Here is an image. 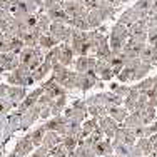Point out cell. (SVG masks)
<instances>
[{"label":"cell","instance_id":"obj_51","mask_svg":"<svg viewBox=\"0 0 157 157\" xmlns=\"http://www.w3.org/2000/svg\"><path fill=\"white\" fill-rule=\"evenodd\" d=\"M78 2H80L85 9H89V10L97 9V7H99V0H78Z\"/></svg>","mask_w":157,"mask_h":157},{"label":"cell","instance_id":"obj_58","mask_svg":"<svg viewBox=\"0 0 157 157\" xmlns=\"http://www.w3.org/2000/svg\"><path fill=\"white\" fill-rule=\"evenodd\" d=\"M9 157H17V155H15V154H10V155H9Z\"/></svg>","mask_w":157,"mask_h":157},{"label":"cell","instance_id":"obj_39","mask_svg":"<svg viewBox=\"0 0 157 157\" xmlns=\"http://www.w3.org/2000/svg\"><path fill=\"white\" fill-rule=\"evenodd\" d=\"M63 105H65V95H60V97H57V99H54L50 104V114L55 115V117L60 115Z\"/></svg>","mask_w":157,"mask_h":157},{"label":"cell","instance_id":"obj_6","mask_svg":"<svg viewBox=\"0 0 157 157\" xmlns=\"http://www.w3.org/2000/svg\"><path fill=\"white\" fill-rule=\"evenodd\" d=\"M72 30L74 29L67 24H62V22H52L50 29H48V33L57 40L59 44H69L70 37H72Z\"/></svg>","mask_w":157,"mask_h":157},{"label":"cell","instance_id":"obj_25","mask_svg":"<svg viewBox=\"0 0 157 157\" xmlns=\"http://www.w3.org/2000/svg\"><path fill=\"white\" fill-rule=\"evenodd\" d=\"M107 115H110L115 122H124L125 117L129 115V110L125 107H121V105H112V107H107Z\"/></svg>","mask_w":157,"mask_h":157},{"label":"cell","instance_id":"obj_9","mask_svg":"<svg viewBox=\"0 0 157 157\" xmlns=\"http://www.w3.org/2000/svg\"><path fill=\"white\" fill-rule=\"evenodd\" d=\"M127 32H129V39H134L137 42H147V32H149V25L147 20L142 18V20H137L136 24L129 25L127 27Z\"/></svg>","mask_w":157,"mask_h":157},{"label":"cell","instance_id":"obj_11","mask_svg":"<svg viewBox=\"0 0 157 157\" xmlns=\"http://www.w3.org/2000/svg\"><path fill=\"white\" fill-rule=\"evenodd\" d=\"M85 105H87L85 102H75L70 109L65 110V115H63V117L69 119V121H75V122L80 124V122L85 119V114H87V107Z\"/></svg>","mask_w":157,"mask_h":157},{"label":"cell","instance_id":"obj_57","mask_svg":"<svg viewBox=\"0 0 157 157\" xmlns=\"http://www.w3.org/2000/svg\"><path fill=\"white\" fill-rule=\"evenodd\" d=\"M2 74H3V69H2V67H0V75H2Z\"/></svg>","mask_w":157,"mask_h":157},{"label":"cell","instance_id":"obj_49","mask_svg":"<svg viewBox=\"0 0 157 157\" xmlns=\"http://www.w3.org/2000/svg\"><path fill=\"white\" fill-rule=\"evenodd\" d=\"M112 90H115V94L121 95V97H127V94H129L130 87H122V85H112Z\"/></svg>","mask_w":157,"mask_h":157},{"label":"cell","instance_id":"obj_60","mask_svg":"<svg viewBox=\"0 0 157 157\" xmlns=\"http://www.w3.org/2000/svg\"><path fill=\"white\" fill-rule=\"evenodd\" d=\"M0 157H2V152H0Z\"/></svg>","mask_w":157,"mask_h":157},{"label":"cell","instance_id":"obj_16","mask_svg":"<svg viewBox=\"0 0 157 157\" xmlns=\"http://www.w3.org/2000/svg\"><path fill=\"white\" fill-rule=\"evenodd\" d=\"M136 139L137 137L134 136V132L127 127H117L114 134V140L121 142V144H125V145H134L136 144Z\"/></svg>","mask_w":157,"mask_h":157},{"label":"cell","instance_id":"obj_41","mask_svg":"<svg viewBox=\"0 0 157 157\" xmlns=\"http://www.w3.org/2000/svg\"><path fill=\"white\" fill-rule=\"evenodd\" d=\"M155 84H157V77H151V78H145V80L137 82V85H134V87L139 89L140 92H147V90H151Z\"/></svg>","mask_w":157,"mask_h":157},{"label":"cell","instance_id":"obj_27","mask_svg":"<svg viewBox=\"0 0 157 157\" xmlns=\"http://www.w3.org/2000/svg\"><path fill=\"white\" fill-rule=\"evenodd\" d=\"M137 114L140 115L142 124H144V125H149V124H152V122H155L157 110L154 109V107H151V105H145V107H142L140 110H137Z\"/></svg>","mask_w":157,"mask_h":157},{"label":"cell","instance_id":"obj_52","mask_svg":"<svg viewBox=\"0 0 157 157\" xmlns=\"http://www.w3.org/2000/svg\"><path fill=\"white\" fill-rule=\"evenodd\" d=\"M47 155H48V149L45 147V145H40L30 157H47Z\"/></svg>","mask_w":157,"mask_h":157},{"label":"cell","instance_id":"obj_1","mask_svg":"<svg viewBox=\"0 0 157 157\" xmlns=\"http://www.w3.org/2000/svg\"><path fill=\"white\" fill-rule=\"evenodd\" d=\"M69 45L72 47L74 54H77V55H89L92 52V30L84 32V30H77V29H74Z\"/></svg>","mask_w":157,"mask_h":157},{"label":"cell","instance_id":"obj_13","mask_svg":"<svg viewBox=\"0 0 157 157\" xmlns=\"http://www.w3.org/2000/svg\"><path fill=\"white\" fill-rule=\"evenodd\" d=\"M18 65H20L18 54H13V52H3V54H0V67L3 69V72H12Z\"/></svg>","mask_w":157,"mask_h":157},{"label":"cell","instance_id":"obj_54","mask_svg":"<svg viewBox=\"0 0 157 157\" xmlns=\"http://www.w3.org/2000/svg\"><path fill=\"white\" fill-rule=\"evenodd\" d=\"M9 87H10V85H7V84H0V100H2V99H7Z\"/></svg>","mask_w":157,"mask_h":157},{"label":"cell","instance_id":"obj_18","mask_svg":"<svg viewBox=\"0 0 157 157\" xmlns=\"http://www.w3.org/2000/svg\"><path fill=\"white\" fill-rule=\"evenodd\" d=\"M39 117H40V107L35 104L33 107H30L29 110H25L24 114H22V117H20V127H22V129H27V127L32 125Z\"/></svg>","mask_w":157,"mask_h":157},{"label":"cell","instance_id":"obj_30","mask_svg":"<svg viewBox=\"0 0 157 157\" xmlns=\"http://www.w3.org/2000/svg\"><path fill=\"white\" fill-rule=\"evenodd\" d=\"M52 20L48 18V15L44 10H39L37 12V29H39L42 33H48V29H50Z\"/></svg>","mask_w":157,"mask_h":157},{"label":"cell","instance_id":"obj_53","mask_svg":"<svg viewBox=\"0 0 157 157\" xmlns=\"http://www.w3.org/2000/svg\"><path fill=\"white\" fill-rule=\"evenodd\" d=\"M12 107H13V105H12V104H10L7 99H2V100H0V114H5V112H9Z\"/></svg>","mask_w":157,"mask_h":157},{"label":"cell","instance_id":"obj_14","mask_svg":"<svg viewBox=\"0 0 157 157\" xmlns=\"http://www.w3.org/2000/svg\"><path fill=\"white\" fill-rule=\"evenodd\" d=\"M147 15H145L144 12H140V10H137L136 7H130V9H127L124 13L121 15V18H119V24L125 25V27H129V25L136 24L137 20H142V18H145Z\"/></svg>","mask_w":157,"mask_h":157},{"label":"cell","instance_id":"obj_47","mask_svg":"<svg viewBox=\"0 0 157 157\" xmlns=\"http://www.w3.org/2000/svg\"><path fill=\"white\" fill-rule=\"evenodd\" d=\"M3 52H10V45H9V35L0 32V54Z\"/></svg>","mask_w":157,"mask_h":157},{"label":"cell","instance_id":"obj_37","mask_svg":"<svg viewBox=\"0 0 157 157\" xmlns=\"http://www.w3.org/2000/svg\"><path fill=\"white\" fill-rule=\"evenodd\" d=\"M45 127H39V129H35L32 134H29L30 136V140H32V144H33V147H40L42 145V142H44V136H45Z\"/></svg>","mask_w":157,"mask_h":157},{"label":"cell","instance_id":"obj_3","mask_svg":"<svg viewBox=\"0 0 157 157\" xmlns=\"http://www.w3.org/2000/svg\"><path fill=\"white\" fill-rule=\"evenodd\" d=\"M52 70H54V77H52V78H54L60 87H63L65 90L75 89V78H77V72H75V70H70V69H67V67L60 65V63L54 65V67H52Z\"/></svg>","mask_w":157,"mask_h":157},{"label":"cell","instance_id":"obj_59","mask_svg":"<svg viewBox=\"0 0 157 157\" xmlns=\"http://www.w3.org/2000/svg\"><path fill=\"white\" fill-rule=\"evenodd\" d=\"M121 2H129V0H121Z\"/></svg>","mask_w":157,"mask_h":157},{"label":"cell","instance_id":"obj_7","mask_svg":"<svg viewBox=\"0 0 157 157\" xmlns=\"http://www.w3.org/2000/svg\"><path fill=\"white\" fill-rule=\"evenodd\" d=\"M0 32L7 35H17L18 22L9 10H0Z\"/></svg>","mask_w":157,"mask_h":157},{"label":"cell","instance_id":"obj_20","mask_svg":"<svg viewBox=\"0 0 157 157\" xmlns=\"http://www.w3.org/2000/svg\"><path fill=\"white\" fill-rule=\"evenodd\" d=\"M32 151H33V144L30 140V136H25L17 142L15 149H13V154H15L17 157H25V155L30 154Z\"/></svg>","mask_w":157,"mask_h":157},{"label":"cell","instance_id":"obj_22","mask_svg":"<svg viewBox=\"0 0 157 157\" xmlns=\"http://www.w3.org/2000/svg\"><path fill=\"white\" fill-rule=\"evenodd\" d=\"M59 48H60V52H59V63L63 67H69L70 63L74 62L72 47H70L69 44H59Z\"/></svg>","mask_w":157,"mask_h":157},{"label":"cell","instance_id":"obj_5","mask_svg":"<svg viewBox=\"0 0 157 157\" xmlns=\"http://www.w3.org/2000/svg\"><path fill=\"white\" fill-rule=\"evenodd\" d=\"M7 82L9 85H17V87H27V85L33 84V78H32V72L29 70V67L25 65H18L15 70L7 74Z\"/></svg>","mask_w":157,"mask_h":157},{"label":"cell","instance_id":"obj_44","mask_svg":"<svg viewBox=\"0 0 157 157\" xmlns=\"http://www.w3.org/2000/svg\"><path fill=\"white\" fill-rule=\"evenodd\" d=\"M152 2L154 0H136V9L140 10V12H144L145 15H149V12H151V7H152Z\"/></svg>","mask_w":157,"mask_h":157},{"label":"cell","instance_id":"obj_31","mask_svg":"<svg viewBox=\"0 0 157 157\" xmlns=\"http://www.w3.org/2000/svg\"><path fill=\"white\" fill-rule=\"evenodd\" d=\"M139 95H140V90H139V89L130 87L129 94H127L125 100H124V105H125V109L129 110V112L134 110V107H136V102H137V99H139Z\"/></svg>","mask_w":157,"mask_h":157},{"label":"cell","instance_id":"obj_17","mask_svg":"<svg viewBox=\"0 0 157 157\" xmlns=\"http://www.w3.org/2000/svg\"><path fill=\"white\" fill-rule=\"evenodd\" d=\"M94 74L102 80H110L114 77V70H112V65L109 63V60H97Z\"/></svg>","mask_w":157,"mask_h":157},{"label":"cell","instance_id":"obj_45","mask_svg":"<svg viewBox=\"0 0 157 157\" xmlns=\"http://www.w3.org/2000/svg\"><path fill=\"white\" fill-rule=\"evenodd\" d=\"M48 155H52V157H67V155H69V151L63 147V144L60 142L59 145H55L54 149L48 151Z\"/></svg>","mask_w":157,"mask_h":157},{"label":"cell","instance_id":"obj_23","mask_svg":"<svg viewBox=\"0 0 157 157\" xmlns=\"http://www.w3.org/2000/svg\"><path fill=\"white\" fill-rule=\"evenodd\" d=\"M42 89H44V92H45V94H48V95L52 97V99H57V97H60V95H65V89L60 87V85H59L54 78L44 82Z\"/></svg>","mask_w":157,"mask_h":157},{"label":"cell","instance_id":"obj_2","mask_svg":"<svg viewBox=\"0 0 157 157\" xmlns=\"http://www.w3.org/2000/svg\"><path fill=\"white\" fill-rule=\"evenodd\" d=\"M45 59V54L40 47H24L22 52L18 54V60H20L22 65L29 67V70L33 72L40 63Z\"/></svg>","mask_w":157,"mask_h":157},{"label":"cell","instance_id":"obj_34","mask_svg":"<svg viewBox=\"0 0 157 157\" xmlns=\"http://www.w3.org/2000/svg\"><path fill=\"white\" fill-rule=\"evenodd\" d=\"M59 42L54 39V37L50 35V33H42L39 39V47L42 48V50H50V48L57 47Z\"/></svg>","mask_w":157,"mask_h":157},{"label":"cell","instance_id":"obj_8","mask_svg":"<svg viewBox=\"0 0 157 157\" xmlns=\"http://www.w3.org/2000/svg\"><path fill=\"white\" fill-rule=\"evenodd\" d=\"M62 9L65 10L69 22L78 17H87V13H89V9H85L78 0H67V2L62 3ZM69 22H67V25H69Z\"/></svg>","mask_w":157,"mask_h":157},{"label":"cell","instance_id":"obj_10","mask_svg":"<svg viewBox=\"0 0 157 157\" xmlns=\"http://www.w3.org/2000/svg\"><path fill=\"white\" fill-rule=\"evenodd\" d=\"M97 80H99V77L94 74V70H90V72H84V74H77L75 89L89 90V89H92L94 85H97Z\"/></svg>","mask_w":157,"mask_h":157},{"label":"cell","instance_id":"obj_33","mask_svg":"<svg viewBox=\"0 0 157 157\" xmlns=\"http://www.w3.org/2000/svg\"><path fill=\"white\" fill-rule=\"evenodd\" d=\"M112 147H114V152L117 154V157H132V145H125L117 140H112Z\"/></svg>","mask_w":157,"mask_h":157},{"label":"cell","instance_id":"obj_32","mask_svg":"<svg viewBox=\"0 0 157 157\" xmlns=\"http://www.w3.org/2000/svg\"><path fill=\"white\" fill-rule=\"evenodd\" d=\"M52 70V65L48 62H45L44 60L42 63H40L39 67H37L35 70H33L32 72V78H33V82H37V80H44V78H45V75L48 72H50Z\"/></svg>","mask_w":157,"mask_h":157},{"label":"cell","instance_id":"obj_36","mask_svg":"<svg viewBox=\"0 0 157 157\" xmlns=\"http://www.w3.org/2000/svg\"><path fill=\"white\" fill-rule=\"evenodd\" d=\"M137 147H139V151L142 152V155H149L154 152V145H152V140L151 137H144V139H139V142H137Z\"/></svg>","mask_w":157,"mask_h":157},{"label":"cell","instance_id":"obj_15","mask_svg":"<svg viewBox=\"0 0 157 157\" xmlns=\"http://www.w3.org/2000/svg\"><path fill=\"white\" fill-rule=\"evenodd\" d=\"M42 94H44V89L42 87H39V89H35L33 92H30V94H27V97L18 104V114H24L25 110H29L30 107L35 105L37 100H39V97Z\"/></svg>","mask_w":157,"mask_h":157},{"label":"cell","instance_id":"obj_56","mask_svg":"<svg viewBox=\"0 0 157 157\" xmlns=\"http://www.w3.org/2000/svg\"><path fill=\"white\" fill-rule=\"evenodd\" d=\"M67 157H78V154L74 151V152H69V155H67Z\"/></svg>","mask_w":157,"mask_h":157},{"label":"cell","instance_id":"obj_50","mask_svg":"<svg viewBox=\"0 0 157 157\" xmlns=\"http://www.w3.org/2000/svg\"><path fill=\"white\" fill-rule=\"evenodd\" d=\"M121 0H99V5H104V7H112V9H117L121 5Z\"/></svg>","mask_w":157,"mask_h":157},{"label":"cell","instance_id":"obj_4","mask_svg":"<svg viewBox=\"0 0 157 157\" xmlns=\"http://www.w3.org/2000/svg\"><path fill=\"white\" fill-rule=\"evenodd\" d=\"M127 39H129L127 27L117 22V24L112 27V32H110V35H109V45H110L112 54H121L122 47H124V44H125Z\"/></svg>","mask_w":157,"mask_h":157},{"label":"cell","instance_id":"obj_46","mask_svg":"<svg viewBox=\"0 0 157 157\" xmlns=\"http://www.w3.org/2000/svg\"><path fill=\"white\" fill-rule=\"evenodd\" d=\"M124 102L121 95L117 94H105V107H112V105H121Z\"/></svg>","mask_w":157,"mask_h":157},{"label":"cell","instance_id":"obj_35","mask_svg":"<svg viewBox=\"0 0 157 157\" xmlns=\"http://www.w3.org/2000/svg\"><path fill=\"white\" fill-rule=\"evenodd\" d=\"M140 125H144V124H142V119L137 112H130L124 121V127H127V129H130V130L136 129V127H140Z\"/></svg>","mask_w":157,"mask_h":157},{"label":"cell","instance_id":"obj_43","mask_svg":"<svg viewBox=\"0 0 157 157\" xmlns=\"http://www.w3.org/2000/svg\"><path fill=\"white\" fill-rule=\"evenodd\" d=\"M62 144H63V147H65L69 152H74V151L77 149V144H78V140H77V137L67 136V137H62Z\"/></svg>","mask_w":157,"mask_h":157},{"label":"cell","instance_id":"obj_19","mask_svg":"<svg viewBox=\"0 0 157 157\" xmlns=\"http://www.w3.org/2000/svg\"><path fill=\"white\" fill-rule=\"evenodd\" d=\"M99 127L102 129L104 136H105L107 139H114V134H115V130H117L119 125H117V122H115L110 115H105V117H102L99 121Z\"/></svg>","mask_w":157,"mask_h":157},{"label":"cell","instance_id":"obj_24","mask_svg":"<svg viewBox=\"0 0 157 157\" xmlns=\"http://www.w3.org/2000/svg\"><path fill=\"white\" fill-rule=\"evenodd\" d=\"M45 13L48 15L52 22H62V24H67L69 22V17H67L65 10L62 9V3H57V5H54L52 9L45 10Z\"/></svg>","mask_w":157,"mask_h":157},{"label":"cell","instance_id":"obj_26","mask_svg":"<svg viewBox=\"0 0 157 157\" xmlns=\"http://www.w3.org/2000/svg\"><path fill=\"white\" fill-rule=\"evenodd\" d=\"M139 59L144 63H149V65H154L157 62V48L152 47V45H145L142 54L139 55Z\"/></svg>","mask_w":157,"mask_h":157},{"label":"cell","instance_id":"obj_28","mask_svg":"<svg viewBox=\"0 0 157 157\" xmlns=\"http://www.w3.org/2000/svg\"><path fill=\"white\" fill-rule=\"evenodd\" d=\"M94 151H95L97 155H102V157L112 155V152H114V147H112L110 139H102V140L99 142V144L94 145Z\"/></svg>","mask_w":157,"mask_h":157},{"label":"cell","instance_id":"obj_38","mask_svg":"<svg viewBox=\"0 0 157 157\" xmlns=\"http://www.w3.org/2000/svg\"><path fill=\"white\" fill-rule=\"evenodd\" d=\"M65 121L67 119L65 117H62V115H57V117H54L52 121H48L44 124V127H45V130H54V132H57L60 127L65 124Z\"/></svg>","mask_w":157,"mask_h":157},{"label":"cell","instance_id":"obj_21","mask_svg":"<svg viewBox=\"0 0 157 157\" xmlns=\"http://www.w3.org/2000/svg\"><path fill=\"white\" fill-rule=\"evenodd\" d=\"M25 97H27L25 87H17V85H10V87H9V92H7V100H9L12 105L20 104Z\"/></svg>","mask_w":157,"mask_h":157},{"label":"cell","instance_id":"obj_42","mask_svg":"<svg viewBox=\"0 0 157 157\" xmlns=\"http://www.w3.org/2000/svg\"><path fill=\"white\" fill-rule=\"evenodd\" d=\"M59 52H60L59 45H57V47H54V48H50V50H48L47 54H45V59H44V60L48 62L52 67L57 65V63H59Z\"/></svg>","mask_w":157,"mask_h":157},{"label":"cell","instance_id":"obj_48","mask_svg":"<svg viewBox=\"0 0 157 157\" xmlns=\"http://www.w3.org/2000/svg\"><path fill=\"white\" fill-rule=\"evenodd\" d=\"M147 42H149V45H152V47L157 48V27L149 29V32H147Z\"/></svg>","mask_w":157,"mask_h":157},{"label":"cell","instance_id":"obj_29","mask_svg":"<svg viewBox=\"0 0 157 157\" xmlns=\"http://www.w3.org/2000/svg\"><path fill=\"white\" fill-rule=\"evenodd\" d=\"M62 142V137L59 136L57 132H54V130H47L45 136H44V142L42 145H45V147L50 151V149H54L55 145H59Z\"/></svg>","mask_w":157,"mask_h":157},{"label":"cell","instance_id":"obj_12","mask_svg":"<svg viewBox=\"0 0 157 157\" xmlns=\"http://www.w3.org/2000/svg\"><path fill=\"white\" fill-rule=\"evenodd\" d=\"M95 63H97V59L94 57V55H78L75 63H74V67H75L77 74H84V72L94 70Z\"/></svg>","mask_w":157,"mask_h":157},{"label":"cell","instance_id":"obj_55","mask_svg":"<svg viewBox=\"0 0 157 157\" xmlns=\"http://www.w3.org/2000/svg\"><path fill=\"white\" fill-rule=\"evenodd\" d=\"M12 0H0V10H7Z\"/></svg>","mask_w":157,"mask_h":157},{"label":"cell","instance_id":"obj_40","mask_svg":"<svg viewBox=\"0 0 157 157\" xmlns=\"http://www.w3.org/2000/svg\"><path fill=\"white\" fill-rule=\"evenodd\" d=\"M87 112L90 115H94V119L100 121L102 117L107 115V107L105 105H90V107H87Z\"/></svg>","mask_w":157,"mask_h":157}]
</instances>
